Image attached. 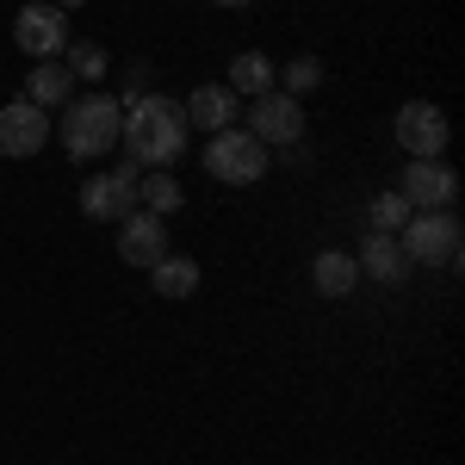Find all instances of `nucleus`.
Returning a JSON list of instances; mask_svg holds the SVG:
<instances>
[{
  "label": "nucleus",
  "mask_w": 465,
  "mask_h": 465,
  "mask_svg": "<svg viewBox=\"0 0 465 465\" xmlns=\"http://www.w3.org/2000/svg\"><path fill=\"white\" fill-rule=\"evenodd\" d=\"M118 149L137 168H168V162H180V149H186V112H180L174 94H137V100H124Z\"/></svg>",
  "instance_id": "1"
},
{
  "label": "nucleus",
  "mask_w": 465,
  "mask_h": 465,
  "mask_svg": "<svg viewBox=\"0 0 465 465\" xmlns=\"http://www.w3.org/2000/svg\"><path fill=\"white\" fill-rule=\"evenodd\" d=\"M118 131H124V100H112V94H74L63 106V149H69V162L112 155Z\"/></svg>",
  "instance_id": "2"
},
{
  "label": "nucleus",
  "mask_w": 465,
  "mask_h": 465,
  "mask_svg": "<svg viewBox=\"0 0 465 465\" xmlns=\"http://www.w3.org/2000/svg\"><path fill=\"white\" fill-rule=\"evenodd\" d=\"M397 249H403L410 267H460V249H465L460 212H416L397 230Z\"/></svg>",
  "instance_id": "3"
},
{
  "label": "nucleus",
  "mask_w": 465,
  "mask_h": 465,
  "mask_svg": "<svg viewBox=\"0 0 465 465\" xmlns=\"http://www.w3.org/2000/svg\"><path fill=\"white\" fill-rule=\"evenodd\" d=\"M267 162H273V149L261 143L254 131H217L212 143H205V174L223 180V186H254V180H267Z\"/></svg>",
  "instance_id": "4"
},
{
  "label": "nucleus",
  "mask_w": 465,
  "mask_h": 465,
  "mask_svg": "<svg viewBox=\"0 0 465 465\" xmlns=\"http://www.w3.org/2000/svg\"><path fill=\"white\" fill-rule=\"evenodd\" d=\"M13 44H19L32 63H56V56L69 50V13L50 6V0L19 6V13H13Z\"/></svg>",
  "instance_id": "5"
},
{
  "label": "nucleus",
  "mask_w": 465,
  "mask_h": 465,
  "mask_svg": "<svg viewBox=\"0 0 465 465\" xmlns=\"http://www.w3.org/2000/svg\"><path fill=\"white\" fill-rule=\"evenodd\" d=\"M137 162H118L112 174H94L81 180V212L94 217V223H124V217L137 212Z\"/></svg>",
  "instance_id": "6"
},
{
  "label": "nucleus",
  "mask_w": 465,
  "mask_h": 465,
  "mask_svg": "<svg viewBox=\"0 0 465 465\" xmlns=\"http://www.w3.org/2000/svg\"><path fill=\"white\" fill-rule=\"evenodd\" d=\"M397 143L410 149V162H440L447 143H453V124H447V112L429 106V100H410V106L397 112Z\"/></svg>",
  "instance_id": "7"
},
{
  "label": "nucleus",
  "mask_w": 465,
  "mask_h": 465,
  "mask_svg": "<svg viewBox=\"0 0 465 465\" xmlns=\"http://www.w3.org/2000/svg\"><path fill=\"white\" fill-rule=\"evenodd\" d=\"M397 193L410 199V212H453L460 205V174L447 162H410Z\"/></svg>",
  "instance_id": "8"
},
{
  "label": "nucleus",
  "mask_w": 465,
  "mask_h": 465,
  "mask_svg": "<svg viewBox=\"0 0 465 465\" xmlns=\"http://www.w3.org/2000/svg\"><path fill=\"white\" fill-rule=\"evenodd\" d=\"M249 131L267 149H273V143L286 149V143H298V137H304V106H298L292 94H280V87H273V94L249 100Z\"/></svg>",
  "instance_id": "9"
},
{
  "label": "nucleus",
  "mask_w": 465,
  "mask_h": 465,
  "mask_svg": "<svg viewBox=\"0 0 465 465\" xmlns=\"http://www.w3.org/2000/svg\"><path fill=\"white\" fill-rule=\"evenodd\" d=\"M44 143H50V112H37L32 100L0 106V155L25 162V155H37Z\"/></svg>",
  "instance_id": "10"
},
{
  "label": "nucleus",
  "mask_w": 465,
  "mask_h": 465,
  "mask_svg": "<svg viewBox=\"0 0 465 465\" xmlns=\"http://www.w3.org/2000/svg\"><path fill=\"white\" fill-rule=\"evenodd\" d=\"M162 254H168V223L137 205V212L118 223V261L124 267H155Z\"/></svg>",
  "instance_id": "11"
},
{
  "label": "nucleus",
  "mask_w": 465,
  "mask_h": 465,
  "mask_svg": "<svg viewBox=\"0 0 465 465\" xmlns=\"http://www.w3.org/2000/svg\"><path fill=\"white\" fill-rule=\"evenodd\" d=\"M186 131H230L236 124V94L223 87V81H205V87H193V100H186Z\"/></svg>",
  "instance_id": "12"
},
{
  "label": "nucleus",
  "mask_w": 465,
  "mask_h": 465,
  "mask_svg": "<svg viewBox=\"0 0 465 465\" xmlns=\"http://www.w3.org/2000/svg\"><path fill=\"white\" fill-rule=\"evenodd\" d=\"M354 267H360V280H379V286H403V280H410V261L397 249V236H379V230L360 242Z\"/></svg>",
  "instance_id": "13"
},
{
  "label": "nucleus",
  "mask_w": 465,
  "mask_h": 465,
  "mask_svg": "<svg viewBox=\"0 0 465 465\" xmlns=\"http://www.w3.org/2000/svg\"><path fill=\"white\" fill-rule=\"evenodd\" d=\"M74 87H81V81H74V74L63 69V56H56V63H32V74H25V100H32L37 112L69 106V100H74Z\"/></svg>",
  "instance_id": "14"
},
{
  "label": "nucleus",
  "mask_w": 465,
  "mask_h": 465,
  "mask_svg": "<svg viewBox=\"0 0 465 465\" xmlns=\"http://www.w3.org/2000/svg\"><path fill=\"white\" fill-rule=\"evenodd\" d=\"M273 81H280V69L261 56V50H242V56H230V94L236 100H261V94H273Z\"/></svg>",
  "instance_id": "15"
},
{
  "label": "nucleus",
  "mask_w": 465,
  "mask_h": 465,
  "mask_svg": "<svg viewBox=\"0 0 465 465\" xmlns=\"http://www.w3.org/2000/svg\"><path fill=\"white\" fill-rule=\"evenodd\" d=\"M311 280H317L322 298H348V292L360 286V267H354V254L322 249V254H317V267H311Z\"/></svg>",
  "instance_id": "16"
},
{
  "label": "nucleus",
  "mask_w": 465,
  "mask_h": 465,
  "mask_svg": "<svg viewBox=\"0 0 465 465\" xmlns=\"http://www.w3.org/2000/svg\"><path fill=\"white\" fill-rule=\"evenodd\" d=\"M149 280L162 298H193L199 292V261H186V254H162L155 267H149Z\"/></svg>",
  "instance_id": "17"
},
{
  "label": "nucleus",
  "mask_w": 465,
  "mask_h": 465,
  "mask_svg": "<svg viewBox=\"0 0 465 465\" xmlns=\"http://www.w3.org/2000/svg\"><path fill=\"white\" fill-rule=\"evenodd\" d=\"M137 205H143V212H155V217L180 212V180L168 174V168H155L149 180H137Z\"/></svg>",
  "instance_id": "18"
},
{
  "label": "nucleus",
  "mask_w": 465,
  "mask_h": 465,
  "mask_svg": "<svg viewBox=\"0 0 465 465\" xmlns=\"http://www.w3.org/2000/svg\"><path fill=\"white\" fill-rule=\"evenodd\" d=\"M63 69H69L74 81H100V74H106V50H100V44H87V37H69Z\"/></svg>",
  "instance_id": "19"
},
{
  "label": "nucleus",
  "mask_w": 465,
  "mask_h": 465,
  "mask_svg": "<svg viewBox=\"0 0 465 465\" xmlns=\"http://www.w3.org/2000/svg\"><path fill=\"white\" fill-rule=\"evenodd\" d=\"M410 199H403V193H379V199H372V230H379V236H397V230H403V223H410Z\"/></svg>",
  "instance_id": "20"
},
{
  "label": "nucleus",
  "mask_w": 465,
  "mask_h": 465,
  "mask_svg": "<svg viewBox=\"0 0 465 465\" xmlns=\"http://www.w3.org/2000/svg\"><path fill=\"white\" fill-rule=\"evenodd\" d=\"M273 87H286L292 100H298V94H311V87H322V63H317V56H292V63H286V74H280Z\"/></svg>",
  "instance_id": "21"
},
{
  "label": "nucleus",
  "mask_w": 465,
  "mask_h": 465,
  "mask_svg": "<svg viewBox=\"0 0 465 465\" xmlns=\"http://www.w3.org/2000/svg\"><path fill=\"white\" fill-rule=\"evenodd\" d=\"M50 6H63V13H69V6H87V0H50Z\"/></svg>",
  "instance_id": "22"
},
{
  "label": "nucleus",
  "mask_w": 465,
  "mask_h": 465,
  "mask_svg": "<svg viewBox=\"0 0 465 465\" xmlns=\"http://www.w3.org/2000/svg\"><path fill=\"white\" fill-rule=\"evenodd\" d=\"M217 6H249V0H217Z\"/></svg>",
  "instance_id": "23"
}]
</instances>
